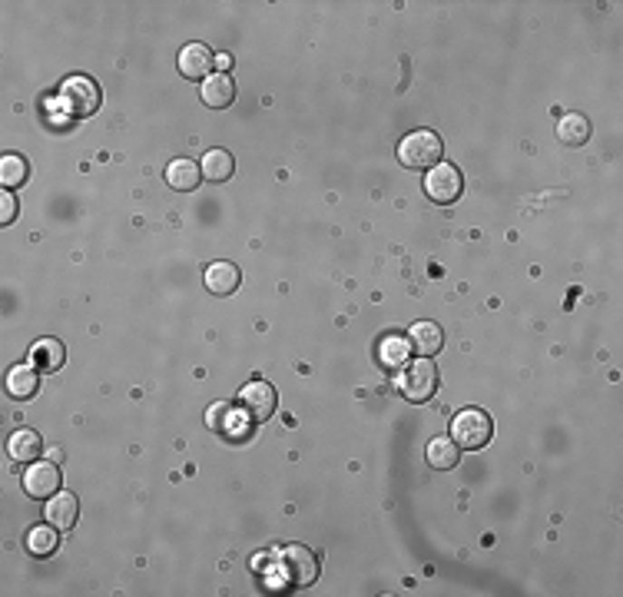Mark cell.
I'll return each mask as SVG.
<instances>
[{
	"instance_id": "7402d4cb",
	"label": "cell",
	"mask_w": 623,
	"mask_h": 597,
	"mask_svg": "<svg viewBox=\"0 0 623 597\" xmlns=\"http://www.w3.org/2000/svg\"><path fill=\"white\" fill-rule=\"evenodd\" d=\"M60 544L57 538V528L54 524H37V528L27 531V551L34 554V558H47V554H54Z\"/></svg>"
},
{
	"instance_id": "e0dca14e",
	"label": "cell",
	"mask_w": 623,
	"mask_h": 597,
	"mask_svg": "<svg viewBox=\"0 0 623 597\" xmlns=\"http://www.w3.org/2000/svg\"><path fill=\"white\" fill-rule=\"evenodd\" d=\"M202 176L209 180V183H226V180H232V173H236V160H232L229 150H206V156H202Z\"/></svg>"
},
{
	"instance_id": "7a4b0ae2",
	"label": "cell",
	"mask_w": 623,
	"mask_h": 597,
	"mask_svg": "<svg viewBox=\"0 0 623 597\" xmlns=\"http://www.w3.org/2000/svg\"><path fill=\"white\" fill-rule=\"evenodd\" d=\"M100 87H96L93 80L83 77V73H77V77H67L63 83H60V93H57V103L60 110L67 116H73V120H83V116H93L96 110H100Z\"/></svg>"
},
{
	"instance_id": "5b68a950",
	"label": "cell",
	"mask_w": 623,
	"mask_h": 597,
	"mask_svg": "<svg viewBox=\"0 0 623 597\" xmlns=\"http://www.w3.org/2000/svg\"><path fill=\"white\" fill-rule=\"evenodd\" d=\"M398 392H402L408 402H428V398L438 392V368H434L432 358H414L408 362L398 378Z\"/></svg>"
},
{
	"instance_id": "6da1fadb",
	"label": "cell",
	"mask_w": 623,
	"mask_h": 597,
	"mask_svg": "<svg viewBox=\"0 0 623 597\" xmlns=\"http://www.w3.org/2000/svg\"><path fill=\"white\" fill-rule=\"evenodd\" d=\"M444 156V143L442 136L434 133V130H414V133H408L398 143V160H402V166H408V170H434V166L442 163Z\"/></svg>"
},
{
	"instance_id": "2e32d148",
	"label": "cell",
	"mask_w": 623,
	"mask_h": 597,
	"mask_svg": "<svg viewBox=\"0 0 623 597\" xmlns=\"http://www.w3.org/2000/svg\"><path fill=\"white\" fill-rule=\"evenodd\" d=\"M7 392L17 402H27L40 392V372L34 366H14L7 372Z\"/></svg>"
},
{
	"instance_id": "ba28073f",
	"label": "cell",
	"mask_w": 623,
	"mask_h": 597,
	"mask_svg": "<svg viewBox=\"0 0 623 597\" xmlns=\"http://www.w3.org/2000/svg\"><path fill=\"white\" fill-rule=\"evenodd\" d=\"M176 67L186 80H206L212 77V67H216V54H212L206 44H186L176 57Z\"/></svg>"
},
{
	"instance_id": "8fae6325",
	"label": "cell",
	"mask_w": 623,
	"mask_h": 597,
	"mask_svg": "<svg viewBox=\"0 0 623 597\" xmlns=\"http://www.w3.org/2000/svg\"><path fill=\"white\" fill-rule=\"evenodd\" d=\"M47 524H54L57 531H70L73 524H77L80 518V501L77 494H70V492H57L54 498L47 501Z\"/></svg>"
},
{
	"instance_id": "3957f363",
	"label": "cell",
	"mask_w": 623,
	"mask_h": 597,
	"mask_svg": "<svg viewBox=\"0 0 623 597\" xmlns=\"http://www.w3.org/2000/svg\"><path fill=\"white\" fill-rule=\"evenodd\" d=\"M491 435H494V422H491V415L484 408H464L451 422V442L458 448H468V452L484 448L491 442Z\"/></svg>"
},
{
	"instance_id": "ffe728a7",
	"label": "cell",
	"mask_w": 623,
	"mask_h": 597,
	"mask_svg": "<svg viewBox=\"0 0 623 597\" xmlns=\"http://www.w3.org/2000/svg\"><path fill=\"white\" fill-rule=\"evenodd\" d=\"M408 356H412V342L404 336H385L378 342V362L385 368H402L408 362Z\"/></svg>"
},
{
	"instance_id": "d6986e66",
	"label": "cell",
	"mask_w": 623,
	"mask_h": 597,
	"mask_svg": "<svg viewBox=\"0 0 623 597\" xmlns=\"http://www.w3.org/2000/svg\"><path fill=\"white\" fill-rule=\"evenodd\" d=\"M557 136H560V143L567 146H580L590 140V120H587L584 113H564L560 116V123H557Z\"/></svg>"
},
{
	"instance_id": "4fadbf2b",
	"label": "cell",
	"mask_w": 623,
	"mask_h": 597,
	"mask_svg": "<svg viewBox=\"0 0 623 597\" xmlns=\"http://www.w3.org/2000/svg\"><path fill=\"white\" fill-rule=\"evenodd\" d=\"M7 452H10V458H14V462L34 465L40 455H44V438H40V432H34V428H20V432L10 435Z\"/></svg>"
},
{
	"instance_id": "484cf974",
	"label": "cell",
	"mask_w": 623,
	"mask_h": 597,
	"mask_svg": "<svg viewBox=\"0 0 623 597\" xmlns=\"http://www.w3.org/2000/svg\"><path fill=\"white\" fill-rule=\"evenodd\" d=\"M216 67H219V70H229V67H232V57H229V54H216Z\"/></svg>"
},
{
	"instance_id": "603a6c76",
	"label": "cell",
	"mask_w": 623,
	"mask_h": 597,
	"mask_svg": "<svg viewBox=\"0 0 623 597\" xmlns=\"http://www.w3.org/2000/svg\"><path fill=\"white\" fill-rule=\"evenodd\" d=\"M24 180H27V160L17 153H7L0 160V183H4V190H17V186H24Z\"/></svg>"
},
{
	"instance_id": "5bb4252c",
	"label": "cell",
	"mask_w": 623,
	"mask_h": 597,
	"mask_svg": "<svg viewBox=\"0 0 623 597\" xmlns=\"http://www.w3.org/2000/svg\"><path fill=\"white\" fill-rule=\"evenodd\" d=\"M408 342H412V352H418L422 358H432L444 348V332L434 322H418L408 332Z\"/></svg>"
},
{
	"instance_id": "44dd1931",
	"label": "cell",
	"mask_w": 623,
	"mask_h": 597,
	"mask_svg": "<svg viewBox=\"0 0 623 597\" xmlns=\"http://www.w3.org/2000/svg\"><path fill=\"white\" fill-rule=\"evenodd\" d=\"M458 458H461V448L451 438H432L428 442V465L432 468H438V472H451L454 465H458Z\"/></svg>"
},
{
	"instance_id": "7c38bea8",
	"label": "cell",
	"mask_w": 623,
	"mask_h": 597,
	"mask_svg": "<svg viewBox=\"0 0 623 597\" xmlns=\"http://www.w3.org/2000/svg\"><path fill=\"white\" fill-rule=\"evenodd\" d=\"M30 362H34V368L37 372H57V368H63V362H67V348H63V342L60 338H37L34 346H30Z\"/></svg>"
},
{
	"instance_id": "9c48e42d",
	"label": "cell",
	"mask_w": 623,
	"mask_h": 597,
	"mask_svg": "<svg viewBox=\"0 0 623 597\" xmlns=\"http://www.w3.org/2000/svg\"><path fill=\"white\" fill-rule=\"evenodd\" d=\"M24 492L30 494V498L37 501H50L54 494L60 492V472L57 465H47V462H34L24 472Z\"/></svg>"
},
{
	"instance_id": "52a82bcc",
	"label": "cell",
	"mask_w": 623,
	"mask_h": 597,
	"mask_svg": "<svg viewBox=\"0 0 623 597\" xmlns=\"http://www.w3.org/2000/svg\"><path fill=\"white\" fill-rule=\"evenodd\" d=\"M424 193H428L432 202H438V206H451V202H458L461 193H464V176H461L458 166L438 163L424 176Z\"/></svg>"
},
{
	"instance_id": "d4e9b609",
	"label": "cell",
	"mask_w": 623,
	"mask_h": 597,
	"mask_svg": "<svg viewBox=\"0 0 623 597\" xmlns=\"http://www.w3.org/2000/svg\"><path fill=\"white\" fill-rule=\"evenodd\" d=\"M17 220V196L14 193H4L0 196V222L7 226V222Z\"/></svg>"
},
{
	"instance_id": "9a60e30c",
	"label": "cell",
	"mask_w": 623,
	"mask_h": 597,
	"mask_svg": "<svg viewBox=\"0 0 623 597\" xmlns=\"http://www.w3.org/2000/svg\"><path fill=\"white\" fill-rule=\"evenodd\" d=\"M200 97H202V103L212 106V110H226V106H232V100H236V83H232L226 73H212V77L200 87Z\"/></svg>"
},
{
	"instance_id": "cb8c5ba5",
	"label": "cell",
	"mask_w": 623,
	"mask_h": 597,
	"mask_svg": "<svg viewBox=\"0 0 623 597\" xmlns=\"http://www.w3.org/2000/svg\"><path fill=\"white\" fill-rule=\"evenodd\" d=\"M239 415H242V412H239V405L232 408L229 402H216V405H212V412L206 415V422H209L212 428H216V432H219V435H226V438H232V435H236V432H232V425L239 422Z\"/></svg>"
},
{
	"instance_id": "277c9868",
	"label": "cell",
	"mask_w": 623,
	"mask_h": 597,
	"mask_svg": "<svg viewBox=\"0 0 623 597\" xmlns=\"http://www.w3.org/2000/svg\"><path fill=\"white\" fill-rule=\"evenodd\" d=\"M278 574L288 588H308L318 578V558L306 544H286L278 551Z\"/></svg>"
},
{
	"instance_id": "ac0fdd59",
	"label": "cell",
	"mask_w": 623,
	"mask_h": 597,
	"mask_svg": "<svg viewBox=\"0 0 623 597\" xmlns=\"http://www.w3.org/2000/svg\"><path fill=\"white\" fill-rule=\"evenodd\" d=\"M200 180H202V166L192 163V160H173V163L166 166V183L173 186V190H180V193H192L200 186Z\"/></svg>"
},
{
	"instance_id": "30bf717a",
	"label": "cell",
	"mask_w": 623,
	"mask_h": 597,
	"mask_svg": "<svg viewBox=\"0 0 623 597\" xmlns=\"http://www.w3.org/2000/svg\"><path fill=\"white\" fill-rule=\"evenodd\" d=\"M242 282V272L239 266H232V262H212V266H206V276H202V286H206V292L209 296H232V292L239 289Z\"/></svg>"
},
{
	"instance_id": "8992f818",
	"label": "cell",
	"mask_w": 623,
	"mask_h": 597,
	"mask_svg": "<svg viewBox=\"0 0 623 597\" xmlns=\"http://www.w3.org/2000/svg\"><path fill=\"white\" fill-rule=\"evenodd\" d=\"M276 405H278L276 388L268 386L266 378H256V382H249V386L239 392V412H242V418H246V425L268 422V418L276 415Z\"/></svg>"
}]
</instances>
